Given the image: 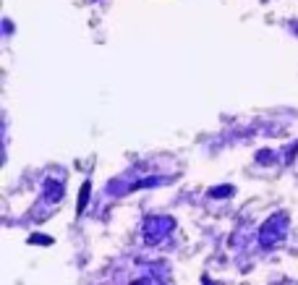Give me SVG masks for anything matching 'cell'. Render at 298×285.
Here are the masks:
<instances>
[{
	"label": "cell",
	"instance_id": "6da1fadb",
	"mask_svg": "<svg viewBox=\"0 0 298 285\" xmlns=\"http://www.w3.org/2000/svg\"><path fill=\"white\" fill-rule=\"evenodd\" d=\"M170 228H173L170 217H152V220H147V225H144V236H147L149 243H160V238Z\"/></svg>",
	"mask_w": 298,
	"mask_h": 285
},
{
	"label": "cell",
	"instance_id": "3957f363",
	"mask_svg": "<svg viewBox=\"0 0 298 285\" xmlns=\"http://www.w3.org/2000/svg\"><path fill=\"white\" fill-rule=\"evenodd\" d=\"M32 243H52L50 236H32Z\"/></svg>",
	"mask_w": 298,
	"mask_h": 285
},
{
	"label": "cell",
	"instance_id": "7a4b0ae2",
	"mask_svg": "<svg viewBox=\"0 0 298 285\" xmlns=\"http://www.w3.org/2000/svg\"><path fill=\"white\" fill-rule=\"evenodd\" d=\"M45 191H47V199L50 201H58V197L63 194V186H58L55 181H47V183H45Z\"/></svg>",
	"mask_w": 298,
	"mask_h": 285
}]
</instances>
